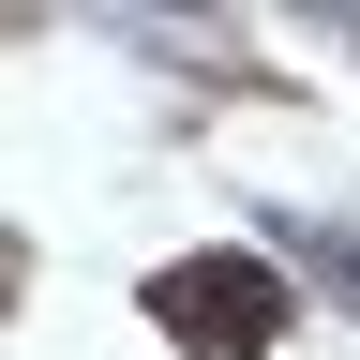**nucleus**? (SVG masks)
<instances>
[{
	"label": "nucleus",
	"instance_id": "1",
	"mask_svg": "<svg viewBox=\"0 0 360 360\" xmlns=\"http://www.w3.org/2000/svg\"><path fill=\"white\" fill-rule=\"evenodd\" d=\"M150 315L180 345H210V360H255L270 330H285V300H270V255H180L165 285H150Z\"/></svg>",
	"mask_w": 360,
	"mask_h": 360
}]
</instances>
